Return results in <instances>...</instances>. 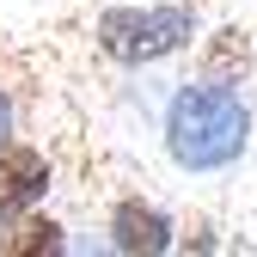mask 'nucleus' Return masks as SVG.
<instances>
[{"label":"nucleus","instance_id":"1","mask_svg":"<svg viewBox=\"0 0 257 257\" xmlns=\"http://www.w3.org/2000/svg\"><path fill=\"white\" fill-rule=\"evenodd\" d=\"M245 135H251V116L245 104L233 98L227 86H184L172 110H166V147L184 172H220L245 153Z\"/></svg>","mask_w":257,"mask_h":257},{"label":"nucleus","instance_id":"2","mask_svg":"<svg viewBox=\"0 0 257 257\" xmlns=\"http://www.w3.org/2000/svg\"><path fill=\"white\" fill-rule=\"evenodd\" d=\"M190 37H196V7H178V0H166V7H110L98 19V49L122 68H147V61L184 49Z\"/></svg>","mask_w":257,"mask_h":257},{"label":"nucleus","instance_id":"3","mask_svg":"<svg viewBox=\"0 0 257 257\" xmlns=\"http://www.w3.org/2000/svg\"><path fill=\"white\" fill-rule=\"evenodd\" d=\"M49 190V159L37 147H0V214H25Z\"/></svg>","mask_w":257,"mask_h":257},{"label":"nucleus","instance_id":"4","mask_svg":"<svg viewBox=\"0 0 257 257\" xmlns=\"http://www.w3.org/2000/svg\"><path fill=\"white\" fill-rule=\"evenodd\" d=\"M110 245L116 251H172V220L159 214V208H147V202H122L116 214H110Z\"/></svg>","mask_w":257,"mask_h":257},{"label":"nucleus","instance_id":"5","mask_svg":"<svg viewBox=\"0 0 257 257\" xmlns=\"http://www.w3.org/2000/svg\"><path fill=\"white\" fill-rule=\"evenodd\" d=\"M55 245H61V233L49 220H25V227L0 233V251H55Z\"/></svg>","mask_w":257,"mask_h":257},{"label":"nucleus","instance_id":"6","mask_svg":"<svg viewBox=\"0 0 257 257\" xmlns=\"http://www.w3.org/2000/svg\"><path fill=\"white\" fill-rule=\"evenodd\" d=\"M7 122H13V110H7V98H0V135H7Z\"/></svg>","mask_w":257,"mask_h":257}]
</instances>
